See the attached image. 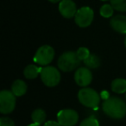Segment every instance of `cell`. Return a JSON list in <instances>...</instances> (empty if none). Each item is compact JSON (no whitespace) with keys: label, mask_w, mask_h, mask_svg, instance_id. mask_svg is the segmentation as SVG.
Returning a JSON list of instances; mask_svg holds the SVG:
<instances>
[{"label":"cell","mask_w":126,"mask_h":126,"mask_svg":"<svg viewBox=\"0 0 126 126\" xmlns=\"http://www.w3.org/2000/svg\"><path fill=\"white\" fill-rule=\"evenodd\" d=\"M94 12L93 9L88 6H84L78 9L74 16V22L80 28H86L93 21Z\"/></svg>","instance_id":"cell-7"},{"label":"cell","mask_w":126,"mask_h":126,"mask_svg":"<svg viewBox=\"0 0 126 126\" xmlns=\"http://www.w3.org/2000/svg\"><path fill=\"white\" fill-rule=\"evenodd\" d=\"M114 12V9L111 6V4H104L101 6L99 10V13L103 17L105 18H110V16H112Z\"/></svg>","instance_id":"cell-18"},{"label":"cell","mask_w":126,"mask_h":126,"mask_svg":"<svg viewBox=\"0 0 126 126\" xmlns=\"http://www.w3.org/2000/svg\"><path fill=\"white\" fill-rule=\"evenodd\" d=\"M16 107V96L11 91L3 90L0 92V112L10 114Z\"/></svg>","instance_id":"cell-6"},{"label":"cell","mask_w":126,"mask_h":126,"mask_svg":"<svg viewBox=\"0 0 126 126\" xmlns=\"http://www.w3.org/2000/svg\"><path fill=\"white\" fill-rule=\"evenodd\" d=\"M124 46L126 47V35H125V38H124Z\"/></svg>","instance_id":"cell-26"},{"label":"cell","mask_w":126,"mask_h":126,"mask_svg":"<svg viewBox=\"0 0 126 126\" xmlns=\"http://www.w3.org/2000/svg\"><path fill=\"white\" fill-rule=\"evenodd\" d=\"M79 126H99V122L95 117H89L85 118Z\"/></svg>","instance_id":"cell-20"},{"label":"cell","mask_w":126,"mask_h":126,"mask_svg":"<svg viewBox=\"0 0 126 126\" xmlns=\"http://www.w3.org/2000/svg\"><path fill=\"white\" fill-rule=\"evenodd\" d=\"M84 64L89 69H96L99 67L100 64H101V61L98 55L94 54H91L88 56L87 59L84 61Z\"/></svg>","instance_id":"cell-15"},{"label":"cell","mask_w":126,"mask_h":126,"mask_svg":"<svg viewBox=\"0 0 126 126\" xmlns=\"http://www.w3.org/2000/svg\"><path fill=\"white\" fill-rule=\"evenodd\" d=\"M27 85L22 79H16L11 85V92L16 97H21L24 95L27 92Z\"/></svg>","instance_id":"cell-12"},{"label":"cell","mask_w":126,"mask_h":126,"mask_svg":"<svg viewBox=\"0 0 126 126\" xmlns=\"http://www.w3.org/2000/svg\"><path fill=\"white\" fill-rule=\"evenodd\" d=\"M76 54H77L78 57H79V59L80 60V61H84L86 59H87L88 56L91 54V53H90L89 49H88L87 47H79V48L77 49V51H76Z\"/></svg>","instance_id":"cell-19"},{"label":"cell","mask_w":126,"mask_h":126,"mask_svg":"<svg viewBox=\"0 0 126 126\" xmlns=\"http://www.w3.org/2000/svg\"><path fill=\"white\" fill-rule=\"evenodd\" d=\"M93 80V74L88 67H79L74 73V81L79 86L87 87Z\"/></svg>","instance_id":"cell-9"},{"label":"cell","mask_w":126,"mask_h":126,"mask_svg":"<svg viewBox=\"0 0 126 126\" xmlns=\"http://www.w3.org/2000/svg\"><path fill=\"white\" fill-rule=\"evenodd\" d=\"M111 90L116 93L122 94L126 93V79L123 78H117L111 82Z\"/></svg>","instance_id":"cell-14"},{"label":"cell","mask_w":126,"mask_h":126,"mask_svg":"<svg viewBox=\"0 0 126 126\" xmlns=\"http://www.w3.org/2000/svg\"><path fill=\"white\" fill-rule=\"evenodd\" d=\"M102 98H105V100L107 99V98H110V97H109V93H106L105 91H104V93H102Z\"/></svg>","instance_id":"cell-23"},{"label":"cell","mask_w":126,"mask_h":126,"mask_svg":"<svg viewBox=\"0 0 126 126\" xmlns=\"http://www.w3.org/2000/svg\"><path fill=\"white\" fill-rule=\"evenodd\" d=\"M110 25L113 30L120 34H126V16L117 15L110 19Z\"/></svg>","instance_id":"cell-11"},{"label":"cell","mask_w":126,"mask_h":126,"mask_svg":"<svg viewBox=\"0 0 126 126\" xmlns=\"http://www.w3.org/2000/svg\"><path fill=\"white\" fill-rule=\"evenodd\" d=\"M79 121V114L73 109H63L57 113V122L61 126H74Z\"/></svg>","instance_id":"cell-8"},{"label":"cell","mask_w":126,"mask_h":126,"mask_svg":"<svg viewBox=\"0 0 126 126\" xmlns=\"http://www.w3.org/2000/svg\"><path fill=\"white\" fill-rule=\"evenodd\" d=\"M110 4L115 11L126 12V0H110Z\"/></svg>","instance_id":"cell-17"},{"label":"cell","mask_w":126,"mask_h":126,"mask_svg":"<svg viewBox=\"0 0 126 126\" xmlns=\"http://www.w3.org/2000/svg\"><path fill=\"white\" fill-rule=\"evenodd\" d=\"M42 67H37L35 65H33V64H30V65H28L23 70V74H24L25 78L29 79H35L36 77H38L39 74H41V72H42Z\"/></svg>","instance_id":"cell-13"},{"label":"cell","mask_w":126,"mask_h":126,"mask_svg":"<svg viewBox=\"0 0 126 126\" xmlns=\"http://www.w3.org/2000/svg\"><path fill=\"white\" fill-rule=\"evenodd\" d=\"M102 109L107 117L113 119H122L126 115V103L117 97H110L105 99Z\"/></svg>","instance_id":"cell-1"},{"label":"cell","mask_w":126,"mask_h":126,"mask_svg":"<svg viewBox=\"0 0 126 126\" xmlns=\"http://www.w3.org/2000/svg\"><path fill=\"white\" fill-rule=\"evenodd\" d=\"M49 2L51 3H54V4H55V3H58V2H61V1H62V0H48Z\"/></svg>","instance_id":"cell-24"},{"label":"cell","mask_w":126,"mask_h":126,"mask_svg":"<svg viewBox=\"0 0 126 126\" xmlns=\"http://www.w3.org/2000/svg\"><path fill=\"white\" fill-rule=\"evenodd\" d=\"M80 62L81 61L79 59L76 52L67 51L58 58L57 66L62 72H72L80 65Z\"/></svg>","instance_id":"cell-2"},{"label":"cell","mask_w":126,"mask_h":126,"mask_svg":"<svg viewBox=\"0 0 126 126\" xmlns=\"http://www.w3.org/2000/svg\"><path fill=\"white\" fill-rule=\"evenodd\" d=\"M28 126H41V125H40V124H35V123H33V124H29Z\"/></svg>","instance_id":"cell-25"},{"label":"cell","mask_w":126,"mask_h":126,"mask_svg":"<svg viewBox=\"0 0 126 126\" xmlns=\"http://www.w3.org/2000/svg\"><path fill=\"white\" fill-rule=\"evenodd\" d=\"M100 98L97 91L90 87H82L78 93V99L81 105L87 108H96L100 103Z\"/></svg>","instance_id":"cell-3"},{"label":"cell","mask_w":126,"mask_h":126,"mask_svg":"<svg viewBox=\"0 0 126 126\" xmlns=\"http://www.w3.org/2000/svg\"><path fill=\"white\" fill-rule=\"evenodd\" d=\"M100 1H103V2H105V1H109V0H100Z\"/></svg>","instance_id":"cell-27"},{"label":"cell","mask_w":126,"mask_h":126,"mask_svg":"<svg viewBox=\"0 0 126 126\" xmlns=\"http://www.w3.org/2000/svg\"><path fill=\"white\" fill-rule=\"evenodd\" d=\"M76 4L73 0H62L59 4V11L65 18H72L75 16L77 12Z\"/></svg>","instance_id":"cell-10"},{"label":"cell","mask_w":126,"mask_h":126,"mask_svg":"<svg viewBox=\"0 0 126 126\" xmlns=\"http://www.w3.org/2000/svg\"><path fill=\"white\" fill-rule=\"evenodd\" d=\"M54 49L49 45H42L37 49L35 56L34 61L40 66H47L53 61L54 58Z\"/></svg>","instance_id":"cell-5"},{"label":"cell","mask_w":126,"mask_h":126,"mask_svg":"<svg viewBox=\"0 0 126 126\" xmlns=\"http://www.w3.org/2000/svg\"><path fill=\"white\" fill-rule=\"evenodd\" d=\"M46 117H47V115H46V112L44 111V110L41 108L35 109L33 112H32L31 115V119L33 121V123L35 124H38L40 125H42L46 120Z\"/></svg>","instance_id":"cell-16"},{"label":"cell","mask_w":126,"mask_h":126,"mask_svg":"<svg viewBox=\"0 0 126 126\" xmlns=\"http://www.w3.org/2000/svg\"><path fill=\"white\" fill-rule=\"evenodd\" d=\"M0 126H15V123L10 117H3L0 118Z\"/></svg>","instance_id":"cell-21"},{"label":"cell","mask_w":126,"mask_h":126,"mask_svg":"<svg viewBox=\"0 0 126 126\" xmlns=\"http://www.w3.org/2000/svg\"><path fill=\"white\" fill-rule=\"evenodd\" d=\"M125 99H126V93H125Z\"/></svg>","instance_id":"cell-28"},{"label":"cell","mask_w":126,"mask_h":126,"mask_svg":"<svg viewBox=\"0 0 126 126\" xmlns=\"http://www.w3.org/2000/svg\"><path fill=\"white\" fill-rule=\"evenodd\" d=\"M43 126H61L58 122L55 121H47L43 124Z\"/></svg>","instance_id":"cell-22"},{"label":"cell","mask_w":126,"mask_h":126,"mask_svg":"<svg viewBox=\"0 0 126 126\" xmlns=\"http://www.w3.org/2000/svg\"><path fill=\"white\" fill-rule=\"evenodd\" d=\"M40 76L42 83L48 87L56 86L61 81V73L56 67L52 66L42 67Z\"/></svg>","instance_id":"cell-4"}]
</instances>
